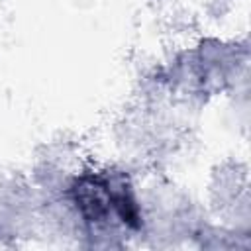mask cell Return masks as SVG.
<instances>
[{"label": "cell", "mask_w": 251, "mask_h": 251, "mask_svg": "<svg viewBox=\"0 0 251 251\" xmlns=\"http://www.w3.org/2000/svg\"><path fill=\"white\" fill-rule=\"evenodd\" d=\"M71 200L90 224L108 222L112 214L124 226L139 227L141 224L135 198L124 178H110L100 173L80 175L71 184Z\"/></svg>", "instance_id": "1"}]
</instances>
